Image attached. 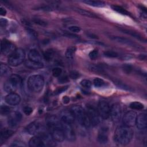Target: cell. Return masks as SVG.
I'll return each mask as SVG.
<instances>
[{"label":"cell","instance_id":"obj_1","mask_svg":"<svg viewBox=\"0 0 147 147\" xmlns=\"http://www.w3.org/2000/svg\"><path fill=\"white\" fill-rule=\"evenodd\" d=\"M133 136V130L126 125L118 127L115 131L114 140L119 145H126L132 139Z\"/></svg>","mask_w":147,"mask_h":147},{"label":"cell","instance_id":"obj_2","mask_svg":"<svg viewBox=\"0 0 147 147\" xmlns=\"http://www.w3.org/2000/svg\"><path fill=\"white\" fill-rule=\"evenodd\" d=\"M71 110L75 117V119H77L81 125L86 127H88L91 125L90 121L86 111L80 106H74L71 108Z\"/></svg>","mask_w":147,"mask_h":147},{"label":"cell","instance_id":"obj_3","mask_svg":"<svg viewBox=\"0 0 147 147\" xmlns=\"http://www.w3.org/2000/svg\"><path fill=\"white\" fill-rule=\"evenodd\" d=\"M44 85V79L40 75H34L30 76L27 82L28 89L33 92H40Z\"/></svg>","mask_w":147,"mask_h":147},{"label":"cell","instance_id":"obj_4","mask_svg":"<svg viewBox=\"0 0 147 147\" xmlns=\"http://www.w3.org/2000/svg\"><path fill=\"white\" fill-rule=\"evenodd\" d=\"M22 78L16 74L11 75L4 83V90L8 93L14 92L21 84Z\"/></svg>","mask_w":147,"mask_h":147},{"label":"cell","instance_id":"obj_5","mask_svg":"<svg viewBox=\"0 0 147 147\" xmlns=\"http://www.w3.org/2000/svg\"><path fill=\"white\" fill-rule=\"evenodd\" d=\"M25 57V53L24 49L21 48L16 49L8 58V63L9 65L16 67L21 64Z\"/></svg>","mask_w":147,"mask_h":147},{"label":"cell","instance_id":"obj_6","mask_svg":"<svg viewBox=\"0 0 147 147\" xmlns=\"http://www.w3.org/2000/svg\"><path fill=\"white\" fill-rule=\"evenodd\" d=\"M86 111L90 121L91 125L96 126L100 122L102 118L99 114L98 110H96L93 106H87V110Z\"/></svg>","mask_w":147,"mask_h":147},{"label":"cell","instance_id":"obj_7","mask_svg":"<svg viewBox=\"0 0 147 147\" xmlns=\"http://www.w3.org/2000/svg\"><path fill=\"white\" fill-rule=\"evenodd\" d=\"M97 110L102 118L107 119L109 117L110 107L107 102L100 100L98 103Z\"/></svg>","mask_w":147,"mask_h":147},{"label":"cell","instance_id":"obj_8","mask_svg":"<svg viewBox=\"0 0 147 147\" xmlns=\"http://www.w3.org/2000/svg\"><path fill=\"white\" fill-rule=\"evenodd\" d=\"M122 116V109L119 105L114 104L110 108V115L111 119L114 122H118Z\"/></svg>","mask_w":147,"mask_h":147},{"label":"cell","instance_id":"obj_9","mask_svg":"<svg viewBox=\"0 0 147 147\" xmlns=\"http://www.w3.org/2000/svg\"><path fill=\"white\" fill-rule=\"evenodd\" d=\"M46 122L48 127L51 129H62V121L59 118L55 115H49L46 118Z\"/></svg>","mask_w":147,"mask_h":147},{"label":"cell","instance_id":"obj_10","mask_svg":"<svg viewBox=\"0 0 147 147\" xmlns=\"http://www.w3.org/2000/svg\"><path fill=\"white\" fill-rule=\"evenodd\" d=\"M16 49L14 45L9 41L3 39L1 43V51L3 55H11Z\"/></svg>","mask_w":147,"mask_h":147},{"label":"cell","instance_id":"obj_11","mask_svg":"<svg viewBox=\"0 0 147 147\" xmlns=\"http://www.w3.org/2000/svg\"><path fill=\"white\" fill-rule=\"evenodd\" d=\"M62 125V129L65 135V138L69 141H74L76 139V136L71 125L63 122Z\"/></svg>","mask_w":147,"mask_h":147},{"label":"cell","instance_id":"obj_12","mask_svg":"<svg viewBox=\"0 0 147 147\" xmlns=\"http://www.w3.org/2000/svg\"><path fill=\"white\" fill-rule=\"evenodd\" d=\"M137 118V114L133 111L127 112L123 116V122L125 125L131 127L136 124V120Z\"/></svg>","mask_w":147,"mask_h":147},{"label":"cell","instance_id":"obj_13","mask_svg":"<svg viewBox=\"0 0 147 147\" xmlns=\"http://www.w3.org/2000/svg\"><path fill=\"white\" fill-rule=\"evenodd\" d=\"M59 118L64 123L72 124L74 122L75 117L71 110H64L59 113Z\"/></svg>","mask_w":147,"mask_h":147},{"label":"cell","instance_id":"obj_14","mask_svg":"<svg viewBox=\"0 0 147 147\" xmlns=\"http://www.w3.org/2000/svg\"><path fill=\"white\" fill-rule=\"evenodd\" d=\"M22 119V114L19 111H14L9 114L7 123L11 127L17 126Z\"/></svg>","mask_w":147,"mask_h":147},{"label":"cell","instance_id":"obj_15","mask_svg":"<svg viewBox=\"0 0 147 147\" xmlns=\"http://www.w3.org/2000/svg\"><path fill=\"white\" fill-rule=\"evenodd\" d=\"M5 101L8 105L15 106L18 105L20 103L21 98L18 94L11 92L9 93L5 97Z\"/></svg>","mask_w":147,"mask_h":147},{"label":"cell","instance_id":"obj_16","mask_svg":"<svg viewBox=\"0 0 147 147\" xmlns=\"http://www.w3.org/2000/svg\"><path fill=\"white\" fill-rule=\"evenodd\" d=\"M51 137L56 142H62L65 139V135L63 129H54L51 130Z\"/></svg>","mask_w":147,"mask_h":147},{"label":"cell","instance_id":"obj_17","mask_svg":"<svg viewBox=\"0 0 147 147\" xmlns=\"http://www.w3.org/2000/svg\"><path fill=\"white\" fill-rule=\"evenodd\" d=\"M137 127L140 129H144L146 127L147 125V117L144 113H141L137 115L136 124Z\"/></svg>","mask_w":147,"mask_h":147},{"label":"cell","instance_id":"obj_18","mask_svg":"<svg viewBox=\"0 0 147 147\" xmlns=\"http://www.w3.org/2000/svg\"><path fill=\"white\" fill-rule=\"evenodd\" d=\"M110 38H111V40H112L113 41H114L116 42L120 43V44H124V45H127L129 46L136 47V44L134 43L133 41H131L130 40H129L128 38L120 37V36H110Z\"/></svg>","mask_w":147,"mask_h":147},{"label":"cell","instance_id":"obj_19","mask_svg":"<svg viewBox=\"0 0 147 147\" xmlns=\"http://www.w3.org/2000/svg\"><path fill=\"white\" fill-rule=\"evenodd\" d=\"M98 141L99 143L106 144L108 141V129L106 127H102L100 129L98 134Z\"/></svg>","mask_w":147,"mask_h":147},{"label":"cell","instance_id":"obj_20","mask_svg":"<svg viewBox=\"0 0 147 147\" xmlns=\"http://www.w3.org/2000/svg\"><path fill=\"white\" fill-rule=\"evenodd\" d=\"M29 145L30 147H40L45 145L43 140L40 136L33 137L29 141Z\"/></svg>","mask_w":147,"mask_h":147},{"label":"cell","instance_id":"obj_21","mask_svg":"<svg viewBox=\"0 0 147 147\" xmlns=\"http://www.w3.org/2000/svg\"><path fill=\"white\" fill-rule=\"evenodd\" d=\"M39 129H40V123L37 121L31 122L26 127V131L29 134H32V135L37 133Z\"/></svg>","mask_w":147,"mask_h":147},{"label":"cell","instance_id":"obj_22","mask_svg":"<svg viewBox=\"0 0 147 147\" xmlns=\"http://www.w3.org/2000/svg\"><path fill=\"white\" fill-rule=\"evenodd\" d=\"M29 60L36 62H41V56L38 51L35 49H31L28 53Z\"/></svg>","mask_w":147,"mask_h":147},{"label":"cell","instance_id":"obj_23","mask_svg":"<svg viewBox=\"0 0 147 147\" xmlns=\"http://www.w3.org/2000/svg\"><path fill=\"white\" fill-rule=\"evenodd\" d=\"M25 65L27 68L32 69H37L44 67V64L42 62H36L30 60H26L25 63Z\"/></svg>","mask_w":147,"mask_h":147},{"label":"cell","instance_id":"obj_24","mask_svg":"<svg viewBox=\"0 0 147 147\" xmlns=\"http://www.w3.org/2000/svg\"><path fill=\"white\" fill-rule=\"evenodd\" d=\"M14 134V131L11 130L4 129L1 131V137H0V141L2 143L4 141L8 139Z\"/></svg>","mask_w":147,"mask_h":147},{"label":"cell","instance_id":"obj_25","mask_svg":"<svg viewBox=\"0 0 147 147\" xmlns=\"http://www.w3.org/2000/svg\"><path fill=\"white\" fill-rule=\"evenodd\" d=\"M83 3H85L87 5L97 7H102L105 6V3L103 1H91V0H85L82 1Z\"/></svg>","mask_w":147,"mask_h":147},{"label":"cell","instance_id":"obj_26","mask_svg":"<svg viewBox=\"0 0 147 147\" xmlns=\"http://www.w3.org/2000/svg\"><path fill=\"white\" fill-rule=\"evenodd\" d=\"M0 69L1 76H7L11 75L10 74H11V70L7 65L5 64H1Z\"/></svg>","mask_w":147,"mask_h":147},{"label":"cell","instance_id":"obj_27","mask_svg":"<svg viewBox=\"0 0 147 147\" xmlns=\"http://www.w3.org/2000/svg\"><path fill=\"white\" fill-rule=\"evenodd\" d=\"M74 10L75 11H76L77 13H78L79 14H81L82 16H86V17H91V18H96V17H97V16L96 15H95L94 13H91V12H90L89 11L82 9L75 8Z\"/></svg>","mask_w":147,"mask_h":147},{"label":"cell","instance_id":"obj_28","mask_svg":"<svg viewBox=\"0 0 147 147\" xmlns=\"http://www.w3.org/2000/svg\"><path fill=\"white\" fill-rule=\"evenodd\" d=\"M55 56V51L52 49H47L43 53V57L44 59L47 61H51Z\"/></svg>","mask_w":147,"mask_h":147},{"label":"cell","instance_id":"obj_29","mask_svg":"<svg viewBox=\"0 0 147 147\" xmlns=\"http://www.w3.org/2000/svg\"><path fill=\"white\" fill-rule=\"evenodd\" d=\"M76 48L74 46H71L69 47L65 52V57L68 59H72L75 53Z\"/></svg>","mask_w":147,"mask_h":147},{"label":"cell","instance_id":"obj_30","mask_svg":"<svg viewBox=\"0 0 147 147\" xmlns=\"http://www.w3.org/2000/svg\"><path fill=\"white\" fill-rule=\"evenodd\" d=\"M120 30L122 31L123 33H125L126 34H127L129 35H130L133 37H134V38L140 40H143V38L141 37V36L140 34H139L138 33L134 32L132 30H127V29H120Z\"/></svg>","mask_w":147,"mask_h":147},{"label":"cell","instance_id":"obj_31","mask_svg":"<svg viewBox=\"0 0 147 147\" xmlns=\"http://www.w3.org/2000/svg\"><path fill=\"white\" fill-rule=\"evenodd\" d=\"M111 8L114 11H115L118 12V13H120L122 15L130 16L129 13L127 10H126L125 9L122 7L121 6H118V5H112Z\"/></svg>","mask_w":147,"mask_h":147},{"label":"cell","instance_id":"obj_32","mask_svg":"<svg viewBox=\"0 0 147 147\" xmlns=\"http://www.w3.org/2000/svg\"><path fill=\"white\" fill-rule=\"evenodd\" d=\"M130 107L134 110H142L144 108V105L139 102H133L130 104Z\"/></svg>","mask_w":147,"mask_h":147},{"label":"cell","instance_id":"obj_33","mask_svg":"<svg viewBox=\"0 0 147 147\" xmlns=\"http://www.w3.org/2000/svg\"><path fill=\"white\" fill-rule=\"evenodd\" d=\"M93 84L96 87H102L105 85V82L103 79L96 78L93 80Z\"/></svg>","mask_w":147,"mask_h":147},{"label":"cell","instance_id":"obj_34","mask_svg":"<svg viewBox=\"0 0 147 147\" xmlns=\"http://www.w3.org/2000/svg\"><path fill=\"white\" fill-rule=\"evenodd\" d=\"M0 111H1V114L2 115H9L11 112V109L7 106H1Z\"/></svg>","mask_w":147,"mask_h":147},{"label":"cell","instance_id":"obj_35","mask_svg":"<svg viewBox=\"0 0 147 147\" xmlns=\"http://www.w3.org/2000/svg\"><path fill=\"white\" fill-rule=\"evenodd\" d=\"M104 55L106 56V57H117L118 56V53H117L115 51H105L104 53H103Z\"/></svg>","mask_w":147,"mask_h":147},{"label":"cell","instance_id":"obj_36","mask_svg":"<svg viewBox=\"0 0 147 147\" xmlns=\"http://www.w3.org/2000/svg\"><path fill=\"white\" fill-rule=\"evenodd\" d=\"M11 146H18V147H25L26 145L22 141L20 140H16L13 141V142L10 145Z\"/></svg>","mask_w":147,"mask_h":147},{"label":"cell","instance_id":"obj_37","mask_svg":"<svg viewBox=\"0 0 147 147\" xmlns=\"http://www.w3.org/2000/svg\"><path fill=\"white\" fill-rule=\"evenodd\" d=\"M26 31L28 33V34L30 36V37H32V38H36L37 37V33L34 30L30 28V27H27Z\"/></svg>","mask_w":147,"mask_h":147},{"label":"cell","instance_id":"obj_38","mask_svg":"<svg viewBox=\"0 0 147 147\" xmlns=\"http://www.w3.org/2000/svg\"><path fill=\"white\" fill-rule=\"evenodd\" d=\"M62 72V69L59 67H55L53 68L52 71V75L54 77H59Z\"/></svg>","mask_w":147,"mask_h":147},{"label":"cell","instance_id":"obj_39","mask_svg":"<svg viewBox=\"0 0 147 147\" xmlns=\"http://www.w3.org/2000/svg\"><path fill=\"white\" fill-rule=\"evenodd\" d=\"M80 84L82 87L87 88H89L91 86V82L89 80L83 79L80 82Z\"/></svg>","mask_w":147,"mask_h":147},{"label":"cell","instance_id":"obj_40","mask_svg":"<svg viewBox=\"0 0 147 147\" xmlns=\"http://www.w3.org/2000/svg\"><path fill=\"white\" fill-rule=\"evenodd\" d=\"M33 22L34 23H35L36 24L39 25L40 26H46L47 25V22H45V21H44L42 20H41L40 18H34L33 20Z\"/></svg>","mask_w":147,"mask_h":147},{"label":"cell","instance_id":"obj_41","mask_svg":"<svg viewBox=\"0 0 147 147\" xmlns=\"http://www.w3.org/2000/svg\"><path fill=\"white\" fill-rule=\"evenodd\" d=\"M68 88V86H63V87H60L57 88L55 91V94L57 95L59 94H61L63 92H64L65 91H66Z\"/></svg>","mask_w":147,"mask_h":147},{"label":"cell","instance_id":"obj_42","mask_svg":"<svg viewBox=\"0 0 147 147\" xmlns=\"http://www.w3.org/2000/svg\"><path fill=\"white\" fill-rule=\"evenodd\" d=\"M98 52L96 49H94L92 51H91L90 53H89V57L91 59V60H94L95 59L97 56H98Z\"/></svg>","mask_w":147,"mask_h":147},{"label":"cell","instance_id":"obj_43","mask_svg":"<svg viewBox=\"0 0 147 147\" xmlns=\"http://www.w3.org/2000/svg\"><path fill=\"white\" fill-rule=\"evenodd\" d=\"M123 71L126 74H129L132 71V67L129 64H124L122 67Z\"/></svg>","mask_w":147,"mask_h":147},{"label":"cell","instance_id":"obj_44","mask_svg":"<svg viewBox=\"0 0 147 147\" xmlns=\"http://www.w3.org/2000/svg\"><path fill=\"white\" fill-rule=\"evenodd\" d=\"M79 76H80L79 73L76 71H72L70 72L69 76L71 78H72L73 79H78L79 77Z\"/></svg>","mask_w":147,"mask_h":147},{"label":"cell","instance_id":"obj_45","mask_svg":"<svg viewBox=\"0 0 147 147\" xmlns=\"http://www.w3.org/2000/svg\"><path fill=\"white\" fill-rule=\"evenodd\" d=\"M68 29L74 33H78L80 31V28L79 26H75V25H72V26H70L68 27Z\"/></svg>","mask_w":147,"mask_h":147},{"label":"cell","instance_id":"obj_46","mask_svg":"<svg viewBox=\"0 0 147 147\" xmlns=\"http://www.w3.org/2000/svg\"><path fill=\"white\" fill-rule=\"evenodd\" d=\"M23 111L24 112V113L27 115H29L30 114H31V113L33 111V109L32 107H30V106H25L24 107L23 109Z\"/></svg>","mask_w":147,"mask_h":147},{"label":"cell","instance_id":"obj_47","mask_svg":"<svg viewBox=\"0 0 147 147\" xmlns=\"http://www.w3.org/2000/svg\"><path fill=\"white\" fill-rule=\"evenodd\" d=\"M63 35L67 37H68V38H78L79 36L74 34V33H68V32H64V34Z\"/></svg>","mask_w":147,"mask_h":147},{"label":"cell","instance_id":"obj_48","mask_svg":"<svg viewBox=\"0 0 147 147\" xmlns=\"http://www.w3.org/2000/svg\"><path fill=\"white\" fill-rule=\"evenodd\" d=\"M114 83L117 84V86L120 87V88H122V89H124V90H129V87L128 86H127L126 85H125V84H123L122 83H121L119 82H115Z\"/></svg>","mask_w":147,"mask_h":147},{"label":"cell","instance_id":"obj_49","mask_svg":"<svg viewBox=\"0 0 147 147\" xmlns=\"http://www.w3.org/2000/svg\"><path fill=\"white\" fill-rule=\"evenodd\" d=\"M8 24V21L5 18H1L0 19V25H1V26L2 27H5Z\"/></svg>","mask_w":147,"mask_h":147},{"label":"cell","instance_id":"obj_50","mask_svg":"<svg viewBox=\"0 0 147 147\" xmlns=\"http://www.w3.org/2000/svg\"><path fill=\"white\" fill-rule=\"evenodd\" d=\"M68 81V78L67 76H62L59 79V82L60 83H64L65 82H67Z\"/></svg>","mask_w":147,"mask_h":147},{"label":"cell","instance_id":"obj_51","mask_svg":"<svg viewBox=\"0 0 147 147\" xmlns=\"http://www.w3.org/2000/svg\"><path fill=\"white\" fill-rule=\"evenodd\" d=\"M69 100H70V99H69V97H68L67 96H65L63 98V102L64 104L68 103L69 102Z\"/></svg>","mask_w":147,"mask_h":147},{"label":"cell","instance_id":"obj_52","mask_svg":"<svg viewBox=\"0 0 147 147\" xmlns=\"http://www.w3.org/2000/svg\"><path fill=\"white\" fill-rule=\"evenodd\" d=\"M6 14V10L2 7H1L0 8V14L1 16H5Z\"/></svg>","mask_w":147,"mask_h":147},{"label":"cell","instance_id":"obj_53","mask_svg":"<svg viewBox=\"0 0 147 147\" xmlns=\"http://www.w3.org/2000/svg\"><path fill=\"white\" fill-rule=\"evenodd\" d=\"M87 36H88V37H90V38H93V39H96V38H98V36H97L96 35L93 34V33H88V34H87Z\"/></svg>","mask_w":147,"mask_h":147}]
</instances>
